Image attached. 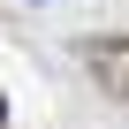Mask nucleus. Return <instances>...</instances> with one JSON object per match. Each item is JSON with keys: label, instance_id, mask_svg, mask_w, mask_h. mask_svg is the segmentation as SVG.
<instances>
[{"label": "nucleus", "instance_id": "f257e3e1", "mask_svg": "<svg viewBox=\"0 0 129 129\" xmlns=\"http://www.w3.org/2000/svg\"><path fill=\"white\" fill-rule=\"evenodd\" d=\"M84 61H91V76H99L106 91H121V99H129V46H114V38H91V46H84Z\"/></svg>", "mask_w": 129, "mask_h": 129}, {"label": "nucleus", "instance_id": "f03ea898", "mask_svg": "<svg viewBox=\"0 0 129 129\" xmlns=\"http://www.w3.org/2000/svg\"><path fill=\"white\" fill-rule=\"evenodd\" d=\"M0 121H8V99H0Z\"/></svg>", "mask_w": 129, "mask_h": 129}]
</instances>
